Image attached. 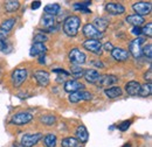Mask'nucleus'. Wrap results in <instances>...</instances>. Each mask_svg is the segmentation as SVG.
<instances>
[{
	"mask_svg": "<svg viewBox=\"0 0 152 147\" xmlns=\"http://www.w3.org/2000/svg\"><path fill=\"white\" fill-rule=\"evenodd\" d=\"M142 34L145 36L151 37L152 36V22H148L143 28H142Z\"/></svg>",
	"mask_w": 152,
	"mask_h": 147,
	"instance_id": "f704fd0d",
	"label": "nucleus"
},
{
	"mask_svg": "<svg viewBox=\"0 0 152 147\" xmlns=\"http://www.w3.org/2000/svg\"><path fill=\"white\" fill-rule=\"evenodd\" d=\"M83 89H84V85H83L81 82L76 81V79H69V81H67V82L64 83V91L69 92V93H73V92H76V91H81V90H83Z\"/></svg>",
	"mask_w": 152,
	"mask_h": 147,
	"instance_id": "4468645a",
	"label": "nucleus"
},
{
	"mask_svg": "<svg viewBox=\"0 0 152 147\" xmlns=\"http://www.w3.org/2000/svg\"><path fill=\"white\" fill-rule=\"evenodd\" d=\"M28 71L25 68H18L14 69L13 73L11 75V79H12V84L14 88H19L20 85H22V83L27 79Z\"/></svg>",
	"mask_w": 152,
	"mask_h": 147,
	"instance_id": "f03ea898",
	"label": "nucleus"
},
{
	"mask_svg": "<svg viewBox=\"0 0 152 147\" xmlns=\"http://www.w3.org/2000/svg\"><path fill=\"white\" fill-rule=\"evenodd\" d=\"M83 47H84V49H87L88 52H90L95 55H101L102 49H103V46L99 42V40H86L83 42Z\"/></svg>",
	"mask_w": 152,
	"mask_h": 147,
	"instance_id": "6e6552de",
	"label": "nucleus"
},
{
	"mask_svg": "<svg viewBox=\"0 0 152 147\" xmlns=\"http://www.w3.org/2000/svg\"><path fill=\"white\" fill-rule=\"evenodd\" d=\"M80 26H81V19L78 17H76V15L68 17L63 21V32L66 33V35L74 37L77 35Z\"/></svg>",
	"mask_w": 152,
	"mask_h": 147,
	"instance_id": "f257e3e1",
	"label": "nucleus"
},
{
	"mask_svg": "<svg viewBox=\"0 0 152 147\" xmlns=\"http://www.w3.org/2000/svg\"><path fill=\"white\" fill-rule=\"evenodd\" d=\"M145 81H148V83H151V81H152V70H151V68L148 70V74H145Z\"/></svg>",
	"mask_w": 152,
	"mask_h": 147,
	"instance_id": "ea45409f",
	"label": "nucleus"
},
{
	"mask_svg": "<svg viewBox=\"0 0 152 147\" xmlns=\"http://www.w3.org/2000/svg\"><path fill=\"white\" fill-rule=\"evenodd\" d=\"M47 52V48L43 43H34L32 47H31V50H29V55L32 57L34 56H42L46 54Z\"/></svg>",
	"mask_w": 152,
	"mask_h": 147,
	"instance_id": "a211bd4d",
	"label": "nucleus"
},
{
	"mask_svg": "<svg viewBox=\"0 0 152 147\" xmlns=\"http://www.w3.org/2000/svg\"><path fill=\"white\" fill-rule=\"evenodd\" d=\"M75 135L78 143L86 144V143L89 140V133H88V130L86 129L84 125H80V126L76 129Z\"/></svg>",
	"mask_w": 152,
	"mask_h": 147,
	"instance_id": "dca6fc26",
	"label": "nucleus"
},
{
	"mask_svg": "<svg viewBox=\"0 0 152 147\" xmlns=\"http://www.w3.org/2000/svg\"><path fill=\"white\" fill-rule=\"evenodd\" d=\"M110 53H111V56L114 57V60L118 61V62H125L130 57V54L126 49L119 48V47H114V49Z\"/></svg>",
	"mask_w": 152,
	"mask_h": 147,
	"instance_id": "f8f14e48",
	"label": "nucleus"
},
{
	"mask_svg": "<svg viewBox=\"0 0 152 147\" xmlns=\"http://www.w3.org/2000/svg\"><path fill=\"white\" fill-rule=\"evenodd\" d=\"M48 41V36L43 33H38L34 36V43H45Z\"/></svg>",
	"mask_w": 152,
	"mask_h": 147,
	"instance_id": "c9c22d12",
	"label": "nucleus"
},
{
	"mask_svg": "<svg viewBox=\"0 0 152 147\" xmlns=\"http://www.w3.org/2000/svg\"><path fill=\"white\" fill-rule=\"evenodd\" d=\"M40 6H41V1H33L32 2V9L33 11L34 9H38Z\"/></svg>",
	"mask_w": 152,
	"mask_h": 147,
	"instance_id": "79ce46f5",
	"label": "nucleus"
},
{
	"mask_svg": "<svg viewBox=\"0 0 152 147\" xmlns=\"http://www.w3.org/2000/svg\"><path fill=\"white\" fill-rule=\"evenodd\" d=\"M34 78L38 82V84L40 87H47L50 82V77L49 74L45 70H38L34 73Z\"/></svg>",
	"mask_w": 152,
	"mask_h": 147,
	"instance_id": "2eb2a0df",
	"label": "nucleus"
},
{
	"mask_svg": "<svg viewBox=\"0 0 152 147\" xmlns=\"http://www.w3.org/2000/svg\"><path fill=\"white\" fill-rule=\"evenodd\" d=\"M122 147H131V144L130 143H126V144H124Z\"/></svg>",
	"mask_w": 152,
	"mask_h": 147,
	"instance_id": "de8ad7c7",
	"label": "nucleus"
},
{
	"mask_svg": "<svg viewBox=\"0 0 152 147\" xmlns=\"http://www.w3.org/2000/svg\"><path fill=\"white\" fill-rule=\"evenodd\" d=\"M152 93V84L151 83H145L143 85H140V90H139V96L142 97H149Z\"/></svg>",
	"mask_w": 152,
	"mask_h": 147,
	"instance_id": "c756f323",
	"label": "nucleus"
},
{
	"mask_svg": "<svg viewBox=\"0 0 152 147\" xmlns=\"http://www.w3.org/2000/svg\"><path fill=\"white\" fill-rule=\"evenodd\" d=\"M93 98V95L90 92L81 90V91L73 92L69 95V102L70 103H78V102H83V100H90Z\"/></svg>",
	"mask_w": 152,
	"mask_h": 147,
	"instance_id": "9d476101",
	"label": "nucleus"
},
{
	"mask_svg": "<svg viewBox=\"0 0 152 147\" xmlns=\"http://www.w3.org/2000/svg\"><path fill=\"white\" fill-rule=\"evenodd\" d=\"M131 33H132L134 36L139 37V35L142 34V28H140V27H132Z\"/></svg>",
	"mask_w": 152,
	"mask_h": 147,
	"instance_id": "4c0bfd02",
	"label": "nucleus"
},
{
	"mask_svg": "<svg viewBox=\"0 0 152 147\" xmlns=\"http://www.w3.org/2000/svg\"><path fill=\"white\" fill-rule=\"evenodd\" d=\"M6 36H7V33L0 29V41H2V40H6Z\"/></svg>",
	"mask_w": 152,
	"mask_h": 147,
	"instance_id": "37998d69",
	"label": "nucleus"
},
{
	"mask_svg": "<svg viewBox=\"0 0 152 147\" xmlns=\"http://www.w3.org/2000/svg\"><path fill=\"white\" fill-rule=\"evenodd\" d=\"M42 133H27L21 138V145L23 147H33L42 139Z\"/></svg>",
	"mask_w": 152,
	"mask_h": 147,
	"instance_id": "20e7f679",
	"label": "nucleus"
},
{
	"mask_svg": "<svg viewBox=\"0 0 152 147\" xmlns=\"http://www.w3.org/2000/svg\"><path fill=\"white\" fill-rule=\"evenodd\" d=\"M105 11L110 15H121L125 12V7L119 2H108L105 5Z\"/></svg>",
	"mask_w": 152,
	"mask_h": 147,
	"instance_id": "ddd939ff",
	"label": "nucleus"
},
{
	"mask_svg": "<svg viewBox=\"0 0 152 147\" xmlns=\"http://www.w3.org/2000/svg\"><path fill=\"white\" fill-rule=\"evenodd\" d=\"M40 122H41L42 124L47 125V126H50V125H53V124L56 122V118H55L54 116H52V114H49V116H42V117L40 118Z\"/></svg>",
	"mask_w": 152,
	"mask_h": 147,
	"instance_id": "2f4dec72",
	"label": "nucleus"
},
{
	"mask_svg": "<svg viewBox=\"0 0 152 147\" xmlns=\"http://www.w3.org/2000/svg\"><path fill=\"white\" fill-rule=\"evenodd\" d=\"M11 50H12V46L6 40L0 41V52H2V53H10Z\"/></svg>",
	"mask_w": 152,
	"mask_h": 147,
	"instance_id": "72a5a7b5",
	"label": "nucleus"
},
{
	"mask_svg": "<svg viewBox=\"0 0 152 147\" xmlns=\"http://www.w3.org/2000/svg\"><path fill=\"white\" fill-rule=\"evenodd\" d=\"M33 119V114L31 112H19V113H15L12 119H11V123L14 124V125H25V124H28L29 122H32Z\"/></svg>",
	"mask_w": 152,
	"mask_h": 147,
	"instance_id": "0eeeda50",
	"label": "nucleus"
},
{
	"mask_svg": "<svg viewBox=\"0 0 152 147\" xmlns=\"http://www.w3.org/2000/svg\"><path fill=\"white\" fill-rule=\"evenodd\" d=\"M41 25L46 28H50L55 25V17L50 14H43V17L41 18Z\"/></svg>",
	"mask_w": 152,
	"mask_h": 147,
	"instance_id": "b1692460",
	"label": "nucleus"
},
{
	"mask_svg": "<svg viewBox=\"0 0 152 147\" xmlns=\"http://www.w3.org/2000/svg\"><path fill=\"white\" fill-rule=\"evenodd\" d=\"M125 21H126L128 23L132 25L133 27H139V26H142L143 23H145L144 18H143V17H139V15H137V14L128 15L126 19H125Z\"/></svg>",
	"mask_w": 152,
	"mask_h": 147,
	"instance_id": "4be33fe9",
	"label": "nucleus"
},
{
	"mask_svg": "<svg viewBox=\"0 0 152 147\" xmlns=\"http://www.w3.org/2000/svg\"><path fill=\"white\" fill-rule=\"evenodd\" d=\"M60 9H61V6L58 4H49L45 7L46 14H50V15H54V17H55V14H57L60 12Z\"/></svg>",
	"mask_w": 152,
	"mask_h": 147,
	"instance_id": "bb28decb",
	"label": "nucleus"
},
{
	"mask_svg": "<svg viewBox=\"0 0 152 147\" xmlns=\"http://www.w3.org/2000/svg\"><path fill=\"white\" fill-rule=\"evenodd\" d=\"M82 33L86 37H88V40H99L103 36V33L98 32L91 23H86L83 26Z\"/></svg>",
	"mask_w": 152,
	"mask_h": 147,
	"instance_id": "1a4fd4ad",
	"label": "nucleus"
},
{
	"mask_svg": "<svg viewBox=\"0 0 152 147\" xmlns=\"http://www.w3.org/2000/svg\"><path fill=\"white\" fill-rule=\"evenodd\" d=\"M53 71H54L55 74H58V75H63L64 77H68V76L70 75L68 71H66V70H63V69H54Z\"/></svg>",
	"mask_w": 152,
	"mask_h": 147,
	"instance_id": "58836bf2",
	"label": "nucleus"
},
{
	"mask_svg": "<svg viewBox=\"0 0 152 147\" xmlns=\"http://www.w3.org/2000/svg\"><path fill=\"white\" fill-rule=\"evenodd\" d=\"M131 120H124V122H122L119 125H118V130L119 131H122V132H125V131H128V129L130 127V125H131Z\"/></svg>",
	"mask_w": 152,
	"mask_h": 147,
	"instance_id": "e433bc0d",
	"label": "nucleus"
},
{
	"mask_svg": "<svg viewBox=\"0 0 152 147\" xmlns=\"http://www.w3.org/2000/svg\"><path fill=\"white\" fill-rule=\"evenodd\" d=\"M43 144L46 147H56L57 145V138L55 134L48 133L43 137Z\"/></svg>",
	"mask_w": 152,
	"mask_h": 147,
	"instance_id": "5701e85b",
	"label": "nucleus"
},
{
	"mask_svg": "<svg viewBox=\"0 0 152 147\" xmlns=\"http://www.w3.org/2000/svg\"><path fill=\"white\" fill-rule=\"evenodd\" d=\"M83 76H84V78H86V81L88 83L95 84V83H97V81L99 78V73L95 69H87V70H84Z\"/></svg>",
	"mask_w": 152,
	"mask_h": 147,
	"instance_id": "6ab92c4d",
	"label": "nucleus"
},
{
	"mask_svg": "<svg viewBox=\"0 0 152 147\" xmlns=\"http://www.w3.org/2000/svg\"><path fill=\"white\" fill-rule=\"evenodd\" d=\"M132 9L136 12L137 15L144 18V15H149L151 13V2L137 1L132 5Z\"/></svg>",
	"mask_w": 152,
	"mask_h": 147,
	"instance_id": "39448f33",
	"label": "nucleus"
},
{
	"mask_svg": "<svg viewBox=\"0 0 152 147\" xmlns=\"http://www.w3.org/2000/svg\"><path fill=\"white\" fill-rule=\"evenodd\" d=\"M104 93H105V96L108 97V98H110V99H116V98H118V97H121L122 96V89L119 88V87H110V88H107L105 90H104Z\"/></svg>",
	"mask_w": 152,
	"mask_h": 147,
	"instance_id": "412c9836",
	"label": "nucleus"
},
{
	"mask_svg": "<svg viewBox=\"0 0 152 147\" xmlns=\"http://www.w3.org/2000/svg\"><path fill=\"white\" fill-rule=\"evenodd\" d=\"M91 25L95 27L98 32L102 33V32H104V31L108 28V26H109V20L105 18H96Z\"/></svg>",
	"mask_w": 152,
	"mask_h": 147,
	"instance_id": "aec40b11",
	"label": "nucleus"
},
{
	"mask_svg": "<svg viewBox=\"0 0 152 147\" xmlns=\"http://www.w3.org/2000/svg\"><path fill=\"white\" fill-rule=\"evenodd\" d=\"M86 54L81 52L78 48H73L69 52V61L73 65H81L86 63Z\"/></svg>",
	"mask_w": 152,
	"mask_h": 147,
	"instance_id": "423d86ee",
	"label": "nucleus"
},
{
	"mask_svg": "<svg viewBox=\"0 0 152 147\" xmlns=\"http://www.w3.org/2000/svg\"><path fill=\"white\" fill-rule=\"evenodd\" d=\"M61 146L62 147H80L78 146V141L77 139L74 137H68V138H64L61 143Z\"/></svg>",
	"mask_w": 152,
	"mask_h": 147,
	"instance_id": "cd10ccee",
	"label": "nucleus"
},
{
	"mask_svg": "<svg viewBox=\"0 0 152 147\" xmlns=\"http://www.w3.org/2000/svg\"><path fill=\"white\" fill-rule=\"evenodd\" d=\"M91 5V1H86V2H76L74 4V9L75 11H81L86 14H89L90 13V9L88 8L89 6Z\"/></svg>",
	"mask_w": 152,
	"mask_h": 147,
	"instance_id": "a878e982",
	"label": "nucleus"
},
{
	"mask_svg": "<svg viewBox=\"0 0 152 147\" xmlns=\"http://www.w3.org/2000/svg\"><path fill=\"white\" fill-rule=\"evenodd\" d=\"M15 22H17V20L14 18L6 19L5 21H2V23H1V26H0V29L4 31V32H6V33H8V32L14 27Z\"/></svg>",
	"mask_w": 152,
	"mask_h": 147,
	"instance_id": "393cba45",
	"label": "nucleus"
},
{
	"mask_svg": "<svg viewBox=\"0 0 152 147\" xmlns=\"http://www.w3.org/2000/svg\"><path fill=\"white\" fill-rule=\"evenodd\" d=\"M0 74H1V71H0Z\"/></svg>",
	"mask_w": 152,
	"mask_h": 147,
	"instance_id": "09e8293b",
	"label": "nucleus"
},
{
	"mask_svg": "<svg viewBox=\"0 0 152 147\" xmlns=\"http://www.w3.org/2000/svg\"><path fill=\"white\" fill-rule=\"evenodd\" d=\"M118 82V78L115 75H99V78L97 81V84L102 88H110Z\"/></svg>",
	"mask_w": 152,
	"mask_h": 147,
	"instance_id": "9b49d317",
	"label": "nucleus"
},
{
	"mask_svg": "<svg viewBox=\"0 0 152 147\" xmlns=\"http://www.w3.org/2000/svg\"><path fill=\"white\" fill-rule=\"evenodd\" d=\"M20 7V2L19 1H15V0H10V1H6L5 2V9L7 12H15L18 11Z\"/></svg>",
	"mask_w": 152,
	"mask_h": 147,
	"instance_id": "c85d7f7f",
	"label": "nucleus"
},
{
	"mask_svg": "<svg viewBox=\"0 0 152 147\" xmlns=\"http://www.w3.org/2000/svg\"><path fill=\"white\" fill-rule=\"evenodd\" d=\"M145 42L144 37H136L129 44V54L134 58H139L142 56V46Z\"/></svg>",
	"mask_w": 152,
	"mask_h": 147,
	"instance_id": "7ed1b4c3",
	"label": "nucleus"
},
{
	"mask_svg": "<svg viewBox=\"0 0 152 147\" xmlns=\"http://www.w3.org/2000/svg\"><path fill=\"white\" fill-rule=\"evenodd\" d=\"M140 83L137 81H130L125 84V91L129 96H137L140 90Z\"/></svg>",
	"mask_w": 152,
	"mask_h": 147,
	"instance_id": "f3484780",
	"label": "nucleus"
},
{
	"mask_svg": "<svg viewBox=\"0 0 152 147\" xmlns=\"http://www.w3.org/2000/svg\"><path fill=\"white\" fill-rule=\"evenodd\" d=\"M93 64L96 65V67H98V68H103L104 67V64L102 62H93Z\"/></svg>",
	"mask_w": 152,
	"mask_h": 147,
	"instance_id": "a18cd8bd",
	"label": "nucleus"
},
{
	"mask_svg": "<svg viewBox=\"0 0 152 147\" xmlns=\"http://www.w3.org/2000/svg\"><path fill=\"white\" fill-rule=\"evenodd\" d=\"M142 55L145 56L149 61H151V57H152V44L151 43L144 46V48L142 49Z\"/></svg>",
	"mask_w": 152,
	"mask_h": 147,
	"instance_id": "473e14b6",
	"label": "nucleus"
},
{
	"mask_svg": "<svg viewBox=\"0 0 152 147\" xmlns=\"http://www.w3.org/2000/svg\"><path fill=\"white\" fill-rule=\"evenodd\" d=\"M104 49L108 50V52H111V50L114 49V46L111 44V42H107V43L104 44Z\"/></svg>",
	"mask_w": 152,
	"mask_h": 147,
	"instance_id": "a19ab883",
	"label": "nucleus"
},
{
	"mask_svg": "<svg viewBox=\"0 0 152 147\" xmlns=\"http://www.w3.org/2000/svg\"><path fill=\"white\" fill-rule=\"evenodd\" d=\"M45 60H46L45 55L40 56V57H39V63H40V64H46V61H45Z\"/></svg>",
	"mask_w": 152,
	"mask_h": 147,
	"instance_id": "c03bdc74",
	"label": "nucleus"
},
{
	"mask_svg": "<svg viewBox=\"0 0 152 147\" xmlns=\"http://www.w3.org/2000/svg\"><path fill=\"white\" fill-rule=\"evenodd\" d=\"M13 147H23V146H22L21 144H18V143H14V144H13Z\"/></svg>",
	"mask_w": 152,
	"mask_h": 147,
	"instance_id": "49530a36",
	"label": "nucleus"
},
{
	"mask_svg": "<svg viewBox=\"0 0 152 147\" xmlns=\"http://www.w3.org/2000/svg\"><path fill=\"white\" fill-rule=\"evenodd\" d=\"M69 74H72L75 78H81L84 75V69H82L81 65H72Z\"/></svg>",
	"mask_w": 152,
	"mask_h": 147,
	"instance_id": "7c9ffc66",
	"label": "nucleus"
}]
</instances>
